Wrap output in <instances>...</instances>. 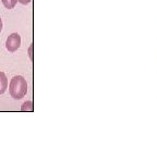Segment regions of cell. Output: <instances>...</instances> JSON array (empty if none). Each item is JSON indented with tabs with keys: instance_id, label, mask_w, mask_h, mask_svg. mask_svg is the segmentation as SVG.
<instances>
[{
	"instance_id": "obj_1",
	"label": "cell",
	"mask_w": 157,
	"mask_h": 147,
	"mask_svg": "<svg viewBox=\"0 0 157 147\" xmlns=\"http://www.w3.org/2000/svg\"><path fill=\"white\" fill-rule=\"evenodd\" d=\"M9 92L11 97H13L14 99H21V98H23L27 93L26 80L21 75L13 76L12 80L10 81Z\"/></svg>"
},
{
	"instance_id": "obj_2",
	"label": "cell",
	"mask_w": 157,
	"mask_h": 147,
	"mask_svg": "<svg viewBox=\"0 0 157 147\" xmlns=\"http://www.w3.org/2000/svg\"><path fill=\"white\" fill-rule=\"evenodd\" d=\"M21 46V36L17 33H13L7 38L6 42V47H7L8 51L14 52L17 51V49Z\"/></svg>"
},
{
	"instance_id": "obj_3",
	"label": "cell",
	"mask_w": 157,
	"mask_h": 147,
	"mask_svg": "<svg viewBox=\"0 0 157 147\" xmlns=\"http://www.w3.org/2000/svg\"><path fill=\"white\" fill-rule=\"evenodd\" d=\"M8 88V78L3 72L0 71V95L3 94Z\"/></svg>"
},
{
	"instance_id": "obj_4",
	"label": "cell",
	"mask_w": 157,
	"mask_h": 147,
	"mask_svg": "<svg viewBox=\"0 0 157 147\" xmlns=\"http://www.w3.org/2000/svg\"><path fill=\"white\" fill-rule=\"evenodd\" d=\"M1 1L7 9H13L17 2V0H1Z\"/></svg>"
},
{
	"instance_id": "obj_5",
	"label": "cell",
	"mask_w": 157,
	"mask_h": 147,
	"mask_svg": "<svg viewBox=\"0 0 157 147\" xmlns=\"http://www.w3.org/2000/svg\"><path fill=\"white\" fill-rule=\"evenodd\" d=\"M22 111H32L33 110V103L32 101H26L22 105V108H21Z\"/></svg>"
},
{
	"instance_id": "obj_6",
	"label": "cell",
	"mask_w": 157,
	"mask_h": 147,
	"mask_svg": "<svg viewBox=\"0 0 157 147\" xmlns=\"http://www.w3.org/2000/svg\"><path fill=\"white\" fill-rule=\"evenodd\" d=\"M17 2H20L21 5H29L31 2V0H17Z\"/></svg>"
},
{
	"instance_id": "obj_7",
	"label": "cell",
	"mask_w": 157,
	"mask_h": 147,
	"mask_svg": "<svg viewBox=\"0 0 157 147\" xmlns=\"http://www.w3.org/2000/svg\"><path fill=\"white\" fill-rule=\"evenodd\" d=\"M2 31V20H1V17H0V32Z\"/></svg>"
}]
</instances>
